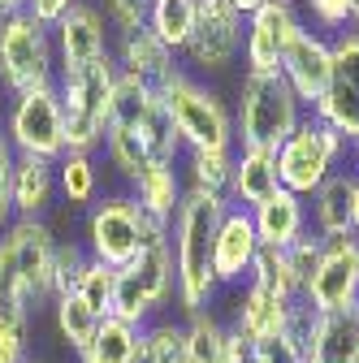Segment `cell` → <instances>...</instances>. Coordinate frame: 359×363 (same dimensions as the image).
Segmentation results:
<instances>
[{
	"label": "cell",
	"mask_w": 359,
	"mask_h": 363,
	"mask_svg": "<svg viewBox=\"0 0 359 363\" xmlns=\"http://www.w3.org/2000/svg\"><path fill=\"white\" fill-rule=\"evenodd\" d=\"M307 13H311V22H316V26L342 35V30L355 26L359 5H355V0H307Z\"/></svg>",
	"instance_id": "cell-37"
},
{
	"label": "cell",
	"mask_w": 359,
	"mask_h": 363,
	"mask_svg": "<svg viewBox=\"0 0 359 363\" xmlns=\"http://www.w3.org/2000/svg\"><path fill=\"white\" fill-rule=\"evenodd\" d=\"M177 303V286H173V247L169 242H152L134 255L130 264L117 268V286H113V311L117 320L143 329L156 315H165V307Z\"/></svg>",
	"instance_id": "cell-6"
},
{
	"label": "cell",
	"mask_w": 359,
	"mask_h": 363,
	"mask_svg": "<svg viewBox=\"0 0 359 363\" xmlns=\"http://www.w3.org/2000/svg\"><path fill=\"white\" fill-rule=\"evenodd\" d=\"M251 225H255V234H260V247H277L286 251L290 242H299L311 225H307V199H299L294 191H277V195H268L264 203L251 208Z\"/></svg>",
	"instance_id": "cell-21"
},
{
	"label": "cell",
	"mask_w": 359,
	"mask_h": 363,
	"mask_svg": "<svg viewBox=\"0 0 359 363\" xmlns=\"http://www.w3.org/2000/svg\"><path fill=\"white\" fill-rule=\"evenodd\" d=\"M303 121V100L290 91V82L277 74H243L238 82V113H234V143L282 152V143Z\"/></svg>",
	"instance_id": "cell-3"
},
{
	"label": "cell",
	"mask_w": 359,
	"mask_h": 363,
	"mask_svg": "<svg viewBox=\"0 0 359 363\" xmlns=\"http://www.w3.org/2000/svg\"><path fill=\"white\" fill-rule=\"evenodd\" d=\"M78 363H139V329L117 320V315H104Z\"/></svg>",
	"instance_id": "cell-29"
},
{
	"label": "cell",
	"mask_w": 359,
	"mask_h": 363,
	"mask_svg": "<svg viewBox=\"0 0 359 363\" xmlns=\"http://www.w3.org/2000/svg\"><path fill=\"white\" fill-rule=\"evenodd\" d=\"M87 255L121 268L139 255L143 247V208L134 203V195H104L87 212Z\"/></svg>",
	"instance_id": "cell-10"
},
{
	"label": "cell",
	"mask_w": 359,
	"mask_h": 363,
	"mask_svg": "<svg viewBox=\"0 0 359 363\" xmlns=\"http://www.w3.org/2000/svg\"><path fill=\"white\" fill-rule=\"evenodd\" d=\"M255 363H303V342L294 333H277L268 342H255Z\"/></svg>",
	"instance_id": "cell-41"
},
{
	"label": "cell",
	"mask_w": 359,
	"mask_h": 363,
	"mask_svg": "<svg viewBox=\"0 0 359 363\" xmlns=\"http://www.w3.org/2000/svg\"><path fill=\"white\" fill-rule=\"evenodd\" d=\"M247 281L260 286V290H268V294H277V298H290V303L303 298V286H299V277L290 272V259L277 247H260V255H255V264L247 272Z\"/></svg>",
	"instance_id": "cell-32"
},
{
	"label": "cell",
	"mask_w": 359,
	"mask_h": 363,
	"mask_svg": "<svg viewBox=\"0 0 359 363\" xmlns=\"http://www.w3.org/2000/svg\"><path fill=\"white\" fill-rule=\"evenodd\" d=\"M329 65H333V48H329V39L321 30H299L290 39V48L282 57V78L290 82V91L316 108V100L325 96V86H329Z\"/></svg>",
	"instance_id": "cell-17"
},
{
	"label": "cell",
	"mask_w": 359,
	"mask_h": 363,
	"mask_svg": "<svg viewBox=\"0 0 359 363\" xmlns=\"http://www.w3.org/2000/svg\"><path fill=\"white\" fill-rule=\"evenodd\" d=\"M303 303V298H299ZM299 303L290 298H277V294H268L251 281H243V294L234 303V329L251 342H268V337H277V333H290L294 325V311Z\"/></svg>",
	"instance_id": "cell-19"
},
{
	"label": "cell",
	"mask_w": 359,
	"mask_h": 363,
	"mask_svg": "<svg viewBox=\"0 0 359 363\" xmlns=\"http://www.w3.org/2000/svg\"><path fill=\"white\" fill-rule=\"evenodd\" d=\"M13 164H18V152L9 147L5 130H0V234L13 225Z\"/></svg>",
	"instance_id": "cell-40"
},
{
	"label": "cell",
	"mask_w": 359,
	"mask_h": 363,
	"mask_svg": "<svg viewBox=\"0 0 359 363\" xmlns=\"http://www.w3.org/2000/svg\"><path fill=\"white\" fill-rule=\"evenodd\" d=\"M74 5H82V0H26V13H31V18H39L43 26H57Z\"/></svg>",
	"instance_id": "cell-42"
},
{
	"label": "cell",
	"mask_w": 359,
	"mask_h": 363,
	"mask_svg": "<svg viewBox=\"0 0 359 363\" xmlns=\"http://www.w3.org/2000/svg\"><path fill=\"white\" fill-rule=\"evenodd\" d=\"M182 182L187 191L212 195V199H226L230 203V182H234V152H182Z\"/></svg>",
	"instance_id": "cell-26"
},
{
	"label": "cell",
	"mask_w": 359,
	"mask_h": 363,
	"mask_svg": "<svg viewBox=\"0 0 359 363\" xmlns=\"http://www.w3.org/2000/svg\"><path fill=\"white\" fill-rule=\"evenodd\" d=\"M359 303V238H325L321 264L311 272V281L303 286V307L311 315H329V311H355Z\"/></svg>",
	"instance_id": "cell-11"
},
{
	"label": "cell",
	"mask_w": 359,
	"mask_h": 363,
	"mask_svg": "<svg viewBox=\"0 0 359 363\" xmlns=\"http://www.w3.org/2000/svg\"><path fill=\"white\" fill-rule=\"evenodd\" d=\"M26 363H43V359H39V354H31V359H26Z\"/></svg>",
	"instance_id": "cell-48"
},
{
	"label": "cell",
	"mask_w": 359,
	"mask_h": 363,
	"mask_svg": "<svg viewBox=\"0 0 359 363\" xmlns=\"http://www.w3.org/2000/svg\"><path fill=\"white\" fill-rule=\"evenodd\" d=\"M350 234L359 238V173H355V199H350Z\"/></svg>",
	"instance_id": "cell-45"
},
{
	"label": "cell",
	"mask_w": 359,
	"mask_h": 363,
	"mask_svg": "<svg viewBox=\"0 0 359 363\" xmlns=\"http://www.w3.org/2000/svg\"><path fill=\"white\" fill-rule=\"evenodd\" d=\"M117 61L104 57L78 74L57 78V96L65 113V152H87L104 147V134L113 121V96H117Z\"/></svg>",
	"instance_id": "cell-4"
},
{
	"label": "cell",
	"mask_w": 359,
	"mask_h": 363,
	"mask_svg": "<svg viewBox=\"0 0 359 363\" xmlns=\"http://www.w3.org/2000/svg\"><path fill=\"white\" fill-rule=\"evenodd\" d=\"M307 199H311V234H321V238H342V234H350L355 169H333Z\"/></svg>",
	"instance_id": "cell-24"
},
{
	"label": "cell",
	"mask_w": 359,
	"mask_h": 363,
	"mask_svg": "<svg viewBox=\"0 0 359 363\" xmlns=\"http://www.w3.org/2000/svg\"><path fill=\"white\" fill-rule=\"evenodd\" d=\"M247 18L230 5V0H199V22L187 43V57L195 69H226L243 52Z\"/></svg>",
	"instance_id": "cell-14"
},
{
	"label": "cell",
	"mask_w": 359,
	"mask_h": 363,
	"mask_svg": "<svg viewBox=\"0 0 359 363\" xmlns=\"http://www.w3.org/2000/svg\"><path fill=\"white\" fill-rule=\"evenodd\" d=\"M53 251L48 220H13L0 234V307L22 320L53 307Z\"/></svg>",
	"instance_id": "cell-2"
},
{
	"label": "cell",
	"mask_w": 359,
	"mask_h": 363,
	"mask_svg": "<svg viewBox=\"0 0 359 363\" xmlns=\"http://www.w3.org/2000/svg\"><path fill=\"white\" fill-rule=\"evenodd\" d=\"M113 61H117V74L139 78V82H148V86H165V82L177 74L173 52L160 43V35H156L152 26L121 30V35L113 39Z\"/></svg>",
	"instance_id": "cell-18"
},
{
	"label": "cell",
	"mask_w": 359,
	"mask_h": 363,
	"mask_svg": "<svg viewBox=\"0 0 359 363\" xmlns=\"http://www.w3.org/2000/svg\"><path fill=\"white\" fill-rule=\"evenodd\" d=\"M321 251H325V238H321V234H311V230H307L299 242L286 247V259H290V272L299 277V286L311 281V272H316V264H321Z\"/></svg>",
	"instance_id": "cell-38"
},
{
	"label": "cell",
	"mask_w": 359,
	"mask_h": 363,
	"mask_svg": "<svg viewBox=\"0 0 359 363\" xmlns=\"http://www.w3.org/2000/svg\"><path fill=\"white\" fill-rule=\"evenodd\" d=\"M355 315H359V303H355Z\"/></svg>",
	"instance_id": "cell-50"
},
{
	"label": "cell",
	"mask_w": 359,
	"mask_h": 363,
	"mask_svg": "<svg viewBox=\"0 0 359 363\" xmlns=\"http://www.w3.org/2000/svg\"><path fill=\"white\" fill-rule=\"evenodd\" d=\"M130 195H134V203H139L148 216H156V220H169V225H173L177 203H182V195H187L182 169H177L173 160H152L139 177L130 182Z\"/></svg>",
	"instance_id": "cell-25"
},
{
	"label": "cell",
	"mask_w": 359,
	"mask_h": 363,
	"mask_svg": "<svg viewBox=\"0 0 359 363\" xmlns=\"http://www.w3.org/2000/svg\"><path fill=\"white\" fill-rule=\"evenodd\" d=\"M57 203V164L18 156L13 164V220H43Z\"/></svg>",
	"instance_id": "cell-22"
},
{
	"label": "cell",
	"mask_w": 359,
	"mask_h": 363,
	"mask_svg": "<svg viewBox=\"0 0 359 363\" xmlns=\"http://www.w3.org/2000/svg\"><path fill=\"white\" fill-rule=\"evenodd\" d=\"M0 130H5V139L18 156H35V160L57 164L65 156V113H61L57 86L9 96L5 113H0Z\"/></svg>",
	"instance_id": "cell-8"
},
{
	"label": "cell",
	"mask_w": 359,
	"mask_h": 363,
	"mask_svg": "<svg viewBox=\"0 0 359 363\" xmlns=\"http://www.w3.org/2000/svg\"><path fill=\"white\" fill-rule=\"evenodd\" d=\"M303 30L299 13L290 0H268L247 18V35H243V65L251 74H277L282 57L290 48V39Z\"/></svg>",
	"instance_id": "cell-15"
},
{
	"label": "cell",
	"mask_w": 359,
	"mask_h": 363,
	"mask_svg": "<svg viewBox=\"0 0 359 363\" xmlns=\"http://www.w3.org/2000/svg\"><path fill=\"white\" fill-rule=\"evenodd\" d=\"M226 333H230V325L221 320L212 307L187 315V325H182V359H187V363H221Z\"/></svg>",
	"instance_id": "cell-30"
},
{
	"label": "cell",
	"mask_w": 359,
	"mask_h": 363,
	"mask_svg": "<svg viewBox=\"0 0 359 363\" xmlns=\"http://www.w3.org/2000/svg\"><path fill=\"white\" fill-rule=\"evenodd\" d=\"M260 255V234L251 225L247 208H226L216 225V238H212V277L216 286H238L247 281V272Z\"/></svg>",
	"instance_id": "cell-16"
},
{
	"label": "cell",
	"mask_w": 359,
	"mask_h": 363,
	"mask_svg": "<svg viewBox=\"0 0 359 363\" xmlns=\"http://www.w3.org/2000/svg\"><path fill=\"white\" fill-rule=\"evenodd\" d=\"M57 195L70 208H92L100 199V169L87 152H65L57 160Z\"/></svg>",
	"instance_id": "cell-28"
},
{
	"label": "cell",
	"mask_w": 359,
	"mask_h": 363,
	"mask_svg": "<svg viewBox=\"0 0 359 363\" xmlns=\"http://www.w3.org/2000/svg\"><path fill=\"white\" fill-rule=\"evenodd\" d=\"M113 286H117V268H109V264H100V259H87V268H82L74 294L92 307L96 315H109V311H113Z\"/></svg>",
	"instance_id": "cell-34"
},
{
	"label": "cell",
	"mask_w": 359,
	"mask_h": 363,
	"mask_svg": "<svg viewBox=\"0 0 359 363\" xmlns=\"http://www.w3.org/2000/svg\"><path fill=\"white\" fill-rule=\"evenodd\" d=\"M13 13H26V0H0V22L13 18Z\"/></svg>",
	"instance_id": "cell-44"
},
{
	"label": "cell",
	"mask_w": 359,
	"mask_h": 363,
	"mask_svg": "<svg viewBox=\"0 0 359 363\" xmlns=\"http://www.w3.org/2000/svg\"><path fill=\"white\" fill-rule=\"evenodd\" d=\"M303 363H359V315L355 311L311 315L303 333Z\"/></svg>",
	"instance_id": "cell-20"
},
{
	"label": "cell",
	"mask_w": 359,
	"mask_h": 363,
	"mask_svg": "<svg viewBox=\"0 0 359 363\" xmlns=\"http://www.w3.org/2000/svg\"><path fill=\"white\" fill-rule=\"evenodd\" d=\"M230 5H234V9H238L243 18H251V13H255L260 5H268V0H230Z\"/></svg>",
	"instance_id": "cell-46"
},
{
	"label": "cell",
	"mask_w": 359,
	"mask_h": 363,
	"mask_svg": "<svg viewBox=\"0 0 359 363\" xmlns=\"http://www.w3.org/2000/svg\"><path fill=\"white\" fill-rule=\"evenodd\" d=\"M0 86L9 96L39 86H57V43L53 26L31 13H13L0 22Z\"/></svg>",
	"instance_id": "cell-7"
},
{
	"label": "cell",
	"mask_w": 359,
	"mask_h": 363,
	"mask_svg": "<svg viewBox=\"0 0 359 363\" xmlns=\"http://www.w3.org/2000/svg\"><path fill=\"white\" fill-rule=\"evenodd\" d=\"M87 259L92 255H87L82 242H57V251H53V298L78 290V277H82Z\"/></svg>",
	"instance_id": "cell-35"
},
{
	"label": "cell",
	"mask_w": 359,
	"mask_h": 363,
	"mask_svg": "<svg viewBox=\"0 0 359 363\" xmlns=\"http://www.w3.org/2000/svg\"><path fill=\"white\" fill-rule=\"evenodd\" d=\"M329 48H333L329 86L316 100V108H311V117H321L325 125H333L350 143V139H359V26L333 35Z\"/></svg>",
	"instance_id": "cell-12"
},
{
	"label": "cell",
	"mask_w": 359,
	"mask_h": 363,
	"mask_svg": "<svg viewBox=\"0 0 359 363\" xmlns=\"http://www.w3.org/2000/svg\"><path fill=\"white\" fill-rule=\"evenodd\" d=\"M160 91V100L169 104V117L177 125V139L187 152H234V113L226 100L195 82L187 69H177Z\"/></svg>",
	"instance_id": "cell-5"
},
{
	"label": "cell",
	"mask_w": 359,
	"mask_h": 363,
	"mask_svg": "<svg viewBox=\"0 0 359 363\" xmlns=\"http://www.w3.org/2000/svg\"><path fill=\"white\" fill-rule=\"evenodd\" d=\"M53 43H57V78H65L113 57V26L104 22L100 5L82 0L53 26Z\"/></svg>",
	"instance_id": "cell-13"
},
{
	"label": "cell",
	"mask_w": 359,
	"mask_h": 363,
	"mask_svg": "<svg viewBox=\"0 0 359 363\" xmlns=\"http://www.w3.org/2000/svg\"><path fill=\"white\" fill-rule=\"evenodd\" d=\"M148 9H152V0H100V13L117 35L134 30V26H148Z\"/></svg>",
	"instance_id": "cell-39"
},
{
	"label": "cell",
	"mask_w": 359,
	"mask_h": 363,
	"mask_svg": "<svg viewBox=\"0 0 359 363\" xmlns=\"http://www.w3.org/2000/svg\"><path fill=\"white\" fill-rule=\"evenodd\" d=\"M53 320H57L61 342H65L74 354H82L87 346H92V337H96V329H100L104 315H96L78 294H61V298H53Z\"/></svg>",
	"instance_id": "cell-31"
},
{
	"label": "cell",
	"mask_w": 359,
	"mask_h": 363,
	"mask_svg": "<svg viewBox=\"0 0 359 363\" xmlns=\"http://www.w3.org/2000/svg\"><path fill=\"white\" fill-rule=\"evenodd\" d=\"M355 5H359V0H355ZM355 26H359V13H355Z\"/></svg>",
	"instance_id": "cell-49"
},
{
	"label": "cell",
	"mask_w": 359,
	"mask_h": 363,
	"mask_svg": "<svg viewBox=\"0 0 359 363\" xmlns=\"http://www.w3.org/2000/svg\"><path fill=\"white\" fill-rule=\"evenodd\" d=\"M226 199H212L199 191H187L177 203V216L169 225V247H173V286H177V307L182 315L208 311L216 298V277H212V238L226 216Z\"/></svg>",
	"instance_id": "cell-1"
},
{
	"label": "cell",
	"mask_w": 359,
	"mask_h": 363,
	"mask_svg": "<svg viewBox=\"0 0 359 363\" xmlns=\"http://www.w3.org/2000/svg\"><path fill=\"white\" fill-rule=\"evenodd\" d=\"M277 152H260V147H238L234 152V182H230V208H255L268 195H277Z\"/></svg>",
	"instance_id": "cell-23"
},
{
	"label": "cell",
	"mask_w": 359,
	"mask_h": 363,
	"mask_svg": "<svg viewBox=\"0 0 359 363\" xmlns=\"http://www.w3.org/2000/svg\"><path fill=\"white\" fill-rule=\"evenodd\" d=\"M139 363H187L182 359V325L156 315L139 329Z\"/></svg>",
	"instance_id": "cell-33"
},
{
	"label": "cell",
	"mask_w": 359,
	"mask_h": 363,
	"mask_svg": "<svg viewBox=\"0 0 359 363\" xmlns=\"http://www.w3.org/2000/svg\"><path fill=\"white\" fill-rule=\"evenodd\" d=\"M350 160H355V173H359V139H350Z\"/></svg>",
	"instance_id": "cell-47"
},
{
	"label": "cell",
	"mask_w": 359,
	"mask_h": 363,
	"mask_svg": "<svg viewBox=\"0 0 359 363\" xmlns=\"http://www.w3.org/2000/svg\"><path fill=\"white\" fill-rule=\"evenodd\" d=\"M346 152H350V143L342 139L333 125H325L321 117H303L299 130L277 152V182L286 191H294L299 199H307L342 164Z\"/></svg>",
	"instance_id": "cell-9"
},
{
	"label": "cell",
	"mask_w": 359,
	"mask_h": 363,
	"mask_svg": "<svg viewBox=\"0 0 359 363\" xmlns=\"http://www.w3.org/2000/svg\"><path fill=\"white\" fill-rule=\"evenodd\" d=\"M195 22H199V0H152V9H148V26L160 35V43L173 57L187 52Z\"/></svg>",
	"instance_id": "cell-27"
},
{
	"label": "cell",
	"mask_w": 359,
	"mask_h": 363,
	"mask_svg": "<svg viewBox=\"0 0 359 363\" xmlns=\"http://www.w3.org/2000/svg\"><path fill=\"white\" fill-rule=\"evenodd\" d=\"M221 363H255V342L243 337V333L230 325V333H226V350H221Z\"/></svg>",
	"instance_id": "cell-43"
},
{
	"label": "cell",
	"mask_w": 359,
	"mask_h": 363,
	"mask_svg": "<svg viewBox=\"0 0 359 363\" xmlns=\"http://www.w3.org/2000/svg\"><path fill=\"white\" fill-rule=\"evenodd\" d=\"M26 329H31V320H22V315L0 307V363H26L31 359Z\"/></svg>",
	"instance_id": "cell-36"
}]
</instances>
